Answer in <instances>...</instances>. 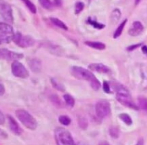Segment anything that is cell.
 <instances>
[{"mask_svg": "<svg viewBox=\"0 0 147 145\" xmlns=\"http://www.w3.org/2000/svg\"><path fill=\"white\" fill-rule=\"evenodd\" d=\"M7 118H8L9 127L11 132L15 135H21L22 133V129L18 123L16 121V120L11 116H8Z\"/></svg>", "mask_w": 147, "mask_h": 145, "instance_id": "obj_13", "label": "cell"}, {"mask_svg": "<svg viewBox=\"0 0 147 145\" xmlns=\"http://www.w3.org/2000/svg\"><path fill=\"white\" fill-rule=\"evenodd\" d=\"M127 22H128V20L127 19H126V20H123V21L119 25V27L116 28V31H115L114 33H113V38H119V36L122 34V32H123V29H124Z\"/></svg>", "mask_w": 147, "mask_h": 145, "instance_id": "obj_18", "label": "cell"}, {"mask_svg": "<svg viewBox=\"0 0 147 145\" xmlns=\"http://www.w3.org/2000/svg\"><path fill=\"white\" fill-rule=\"evenodd\" d=\"M21 1L24 3V5L27 7V9L32 14H36L37 13V8H36L35 5L30 0H21Z\"/></svg>", "mask_w": 147, "mask_h": 145, "instance_id": "obj_23", "label": "cell"}, {"mask_svg": "<svg viewBox=\"0 0 147 145\" xmlns=\"http://www.w3.org/2000/svg\"><path fill=\"white\" fill-rule=\"evenodd\" d=\"M59 122L61 124H63V126H69L71 123V119H70V117L66 115H61L60 116V117L58 118Z\"/></svg>", "mask_w": 147, "mask_h": 145, "instance_id": "obj_26", "label": "cell"}, {"mask_svg": "<svg viewBox=\"0 0 147 145\" xmlns=\"http://www.w3.org/2000/svg\"><path fill=\"white\" fill-rule=\"evenodd\" d=\"M141 1V0H134V2H135V5H138L139 4V2Z\"/></svg>", "mask_w": 147, "mask_h": 145, "instance_id": "obj_38", "label": "cell"}, {"mask_svg": "<svg viewBox=\"0 0 147 145\" xmlns=\"http://www.w3.org/2000/svg\"><path fill=\"white\" fill-rule=\"evenodd\" d=\"M78 125L80 128L86 129L88 127V121L85 118H80L78 119Z\"/></svg>", "mask_w": 147, "mask_h": 145, "instance_id": "obj_30", "label": "cell"}, {"mask_svg": "<svg viewBox=\"0 0 147 145\" xmlns=\"http://www.w3.org/2000/svg\"><path fill=\"white\" fill-rule=\"evenodd\" d=\"M142 46V43H138V44L132 45V46H129V47L126 49V50H127L128 51H132L135 50V49H136L137 48L140 47V46Z\"/></svg>", "mask_w": 147, "mask_h": 145, "instance_id": "obj_32", "label": "cell"}, {"mask_svg": "<svg viewBox=\"0 0 147 145\" xmlns=\"http://www.w3.org/2000/svg\"><path fill=\"white\" fill-rule=\"evenodd\" d=\"M54 4L56 7H61L62 4H63V1L62 0H54Z\"/></svg>", "mask_w": 147, "mask_h": 145, "instance_id": "obj_34", "label": "cell"}, {"mask_svg": "<svg viewBox=\"0 0 147 145\" xmlns=\"http://www.w3.org/2000/svg\"><path fill=\"white\" fill-rule=\"evenodd\" d=\"M144 31V26L142 23L139 21H134L131 26V27L129 30V34L131 36L136 37V36H139L142 34V32Z\"/></svg>", "mask_w": 147, "mask_h": 145, "instance_id": "obj_11", "label": "cell"}, {"mask_svg": "<svg viewBox=\"0 0 147 145\" xmlns=\"http://www.w3.org/2000/svg\"><path fill=\"white\" fill-rule=\"evenodd\" d=\"M88 69L90 71H93V72L102 74H109L111 72L110 68H109L103 64L100 63L90 64L88 65Z\"/></svg>", "mask_w": 147, "mask_h": 145, "instance_id": "obj_12", "label": "cell"}, {"mask_svg": "<svg viewBox=\"0 0 147 145\" xmlns=\"http://www.w3.org/2000/svg\"><path fill=\"white\" fill-rule=\"evenodd\" d=\"M119 118L123 121L124 124H126V125L130 126L131 125L132 123H133V121H132V118H131L130 116L127 114H119Z\"/></svg>", "mask_w": 147, "mask_h": 145, "instance_id": "obj_22", "label": "cell"}, {"mask_svg": "<svg viewBox=\"0 0 147 145\" xmlns=\"http://www.w3.org/2000/svg\"><path fill=\"white\" fill-rule=\"evenodd\" d=\"M70 72L71 75L77 79L88 81L90 82V86L94 90H98L101 86L98 79L92 73L91 71L88 69H86L81 66H74L70 69Z\"/></svg>", "mask_w": 147, "mask_h": 145, "instance_id": "obj_1", "label": "cell"}, {"mask_svg": "<svg viewBox=\"0 0 147 145\" xmlns=\"http://www.w3.org/2000/svg\"><path fill=\"white\" fill-rule=\"evenodd\" d=\"M76 145H85V144H83V142H78L77 143V144H76Z\"/></svg>", "mask_w": 147, "mask_h": 145, "instance_id": "obj_40", "label": "cell"}, {"mask_svg": "<svg viewBox=\"0 0 147 145\" xmlns=\"http://www.w3.org/2000/svg\"><path fill=\"white\" fill-rule=\"evenodd\" d=\"M109 134L113 139H118L119 137V130L116 127H111L109 129Z\"/></svg>", "mask_w": 147, "mask_h": 145, "instance_id": "obj_28", "label": "cell"}, {"mask_svg": "<svg viewBox=\"0 0 147 145\" xmlns=\"http://www.w3.org/2000/svg\"><path fill=\"white\" fill-rule=\"evenodd\" d=\"M29 66H30V68L31 69V70L32 71V72H36V73L40 72L42 69L41 62L37 59H34L30 60V62H29Z\"/></svg>", "mask_w": 147, "mask_h": 145, "instance_id": "obj_14", "label": "cell"}, {"mask_svg": "<svg viewBox=\"0 0 147 145\" xmlns=\"http://www.w3.org/2000/svg\"><path fill=\"white\" fill-rule=\"evenodd\" d=\"M50 101L53 103V105H54L55 106L57 107V108H60V107L63 106L62 101L61 100H60V98H59L58 95H55V94L52 95L51 96H50Z\"/></svg>", "mask_w": 147, "mask_h": 145, "instance_id": "obj_24", "label": "cell"}, {"mask_svg": "<svg viewBox=\"0 0 147 145\" xmlns=\"http://www.w3.org/2000/svg\"><path fill=\"white\" fill-rule=\"evenodd\" d=\"M143 144H144L143 141H142V140H140V141H139V142L137 143V144H136V145H143Z\"/></svg>", "mask_w": 147, "mask_h": 145, "instance_id": "obj_39", "label": "cell"}, {"mask_svg": "<svg viewBox=\"0 0 147 145\" xmlns=\"http://www.w3.org/2000/svg\"><path fill=\"white\" fill-rule=\"evenodd\" d=\"M23 58V54L11 51L7 49H0V59L8 61H18Z\"/></svg>", "mask_w": 147, "mask_h": 145, "instance_id": "obj_10", "label": "cell"}, {"mask_svg": "<svg viewBox=\"0 0 147 145\" xmlns=\"http://www.w3.org/2000/svg\"><path fill=\"white\" fill-rule=\"evenodd\" d=\"M4 92H5V89H4V87L2 84L0 83V96L4 95Z\"/></svg>", "mask_w": 147, "mask_h": 145, "instance_id": "obj_35", "label": "cell"}, {"mask_svg": "<svg viewBox=\"0 0 147 145\" xmlns=\"http://www.w3.org/2000/svg\"><path fill=\"white\" fill-rule=\"evenodd\" d=\"M63 100H64L66 105L67 106L70 107V108H73L75 105V103H76L74 98L73 96H71L70 95H69V94H65L63 95Z\"/></svg>", "mask_w": 147, "mask_h": 145, "instance_id": "obj_20", "label": "cell"}, {"mask_svg": "<svg viewBox=\"0 0 147 145\" xmlns=\"http://www.w3.org/2000/svg\"><path fill=\"white\" fill-rule=\"evenodd\" d=\"M88 1H89V2H90V1H91V0H88Z\"/></svg>", "mask_w": 147, "mask_h": 145, "instance_id": "obj_42", "label": "cell"}, {"mask_svg": "<svg viewBox=\"0 0 147 145\" xmlns=\"http://www.w3.org/2000/svg\"><path fill=\"white\" fill-rule=\"evenodd\" d=\"M11 73L14 77L18 78H22V79H26L29 77L28 70L26 69L25 66L20 63L18 61H14L11 64Z\"/></svg>", "mask_w": 147, "mask_h": 145, "instance_id": "obj_7", "label": "cell"}, {"mask_svg": "<svg viewBox=\"0 0 147 145\" xmlns=\"http://www.w3.org/2000/svg\"><path fill=\"white\" fill-rule=\"evenodd\" d=\"M98 145H110L109 142H101Z\"/></svg>", "mask_w": 147, "mask_h": 145, "instance_id": "obj_37", "label": "cell"}, {"mask_svg": "<svg viewBox=\"0 0 147 145\" xmlns=\"http://www.w3.org/2000/svg\"><path fill=\"white\" fill-rule=\"evenodd\" d=\"M55 139L57 145H76L68 130L58 127L55 130Z\"/></svg>", "mask_w": 147, "mask_h": 145, "instance_id": "obj_4", "label": "cell"}, {"mask_svg": "<svg viewBox=\"0 0 147 145\" xmlns=\"http://www.w3.org/2000/svg\"><path fill=\"white\" fill-rule=\"evenodd\" d=\"M139 102V106L142 110L144 111H147V98L145 97L140 96L138 99Z\"/></svg>", "mask_w": 147, "mask_h": 145, "instance_id": "obj_27", "label": "cell"}, {"mask_svg": "<svg viewBox=\"0 0 147 145\" xmlns=\"http://www.w3.org/2000/svg\"><path fill=\"white\" fill-rule=\"evenodd\" d=\"M121 10L119 9H115L114 10H113L111 14V21L113 24H116L119 22V19L121 18Z\"/></svg>", "mask_w": 147, "mask_h": 145, "instance_id": "obj_17", "label": "cell"}, {"mask_svg": "<svg viewBox=\"0 0 147 145\" xmlns=\"http://www.w3.org/2000/svg\"><path fill=\"white\" fill-rule=\"evenodd\" d=\"M96 112L100 118H105L109 116L111 113L110 103L107 101H100L96 105Z\"/></svg>", "mask_w": 147, "mask_h": 145, "instance_id": "obj_9", "label": "cell"}, {"mask_svg": "<svg viewBox=\"0 0 147 145\" xmlns=\"http://www.w3.org/2000/svg\"><path fill=\"white\" fill-rule=\"evenodd\" d=\"M14 33L13 27L10 24L5 23H0V36L4 43H9L13 40Z\"/></svg>", "mask_w": 147, "mask_h": 145, "instance_id": "obj_6", "label": "cell"}, {"mask_svg": "<svg viewBox=\"0 0 147 145\" xmlns=\"http://www.w3.org/2000/svg\"><path fill=\"white\" fill-rule=\"evenodd\" d=\"M85 7L84 3L82 1H77L75 4V13L76 14H78L81 12Z\"/></svg>", "mask_w": 147, "mask_h": 145, "instance_id": "obj_29", "label": "cell"}, {"mask_svg": "<svg viewBox=\"0 0 147 145\" xmlns=\"http://www.w3.org/2000/svg\"><path fill=\"white\" fill-rule=\"evenodd\" d=\"M4 121H5V117H4V114H2V112L0 111V125L4 124Z\"/></svg>", "mask_w": 147, "mask_h": 145, "instance_id": "obj_33", "label": "cell"}, {"mask_svg": "<svg viewBox=\"0 0 147 145\" xmlns=\"http://www.w3.org/2000/svg\"><path fill=\"white\" fill-rule=\"evenodd\" d=\"M0 14L9 24H11L14 22L12 9L11 6L4 0H0Z\"/></svg>", "mask_w": 147, "mask_h": 145, "instance_id": "obj_8", "label": "cell"}, {"mask_svg": "<svg viewBox=\"0 0 147 145\" xmlns=\"http://www.w3.org/2000/svg\"><path fill=\"white\" fill-rule=\"evenodd\" d=\"M15 115L19 121L24 127L30 130H35L37 127V123L35 118L29 112L24 109H18L16 111Z\"/></svg>", "mask_w": 147, "mask_h": 145, "instance_id": "obj_3", "label": "cell"}, {"mask_svg": "<svg viewBox=\"0 0 147 145\" xmlns=\"http://www.w3.org/2000/svg\"><path fill=\"white\" fill-rule=\"evenodd\" d=\"M115 90L117 92L116 97L118 102L120 103L123 106L128 107V108H131V109H139V107L134 103L130 93L126 88H124L123 87H121L120 85H117Z\"/></svg>", "mask_w": 147, "mask_h": 145, "instance_id": "obj_2", "label": "cell"}, {"mask_svg": "<svg viewBox=\"0 0 147 145\" xmlns=\"http://www.w3.org/2000/svg\"><path fill=\"white\" fill-rule=\"evenodd\" d=\"M50 21L53 23V24L54 25L57 26V27H58L59 28L62 29V30H68V27H67V26L65 24V23H63L62 20H60V19L57 18V17H51V18H50Z\"/></svg>", "mask_w": 147, "mask_h": 145, "instance_id": "obj_16", "label": "cell"}, {"mask_svg": "<svg viewBox=\"0 0 147 145\" xmlns=\"http://www.w3.org/2000/svg\"><path fill=\"white\" fill-rule=\"evenodd\" d=\"M142 50L144 53H145V54L147 55V46H142Z\"/></svg>", "mask_w": 147, "mask_h": 145, "instance_id": "obj_36", "label": "cell"}, {"mask_svg": "<svg viewBox=\"0 0 147 145\" xmlns=\"http://www.w3.org/2000/svg\"><path fill=\"white\" fill-rule=\"evenodd\" d=\"M103 88L105 92H106V93H111V85L109 82L105 81V82H103Z\"/></svg>", "mask_w": 147, "mask_h": 145, "instance_id": "obj_31", "label": "cell"}, {"mask_svg": "<svg viewBox=\"0 0 147 145\" xmlns=\"http://www.w3.org/2000/svg\"><path fill=\"white\" fill-rule=\"evenodd\" d=\"M2 43H3V40H2V39H1V36H0V45H1V44H2Z\"/></svg>", "mask_w": 147, "mask_h": 145, "instance_id": "obj_41", "label": "cell"}, {"mask_svg": "<svg viewBox=\"0 0 147 145\" xmlns=\"http://www.w3.org/2000/svg\"><path fill=\"white\" fill-rule=\"evenodd\" d=\"M13 41L16 45L21 48H28L34 44V40L31 36L22 35L19 32L14 33Z\"/></svg>", "mask_w": 147, "mask_h": 145, "instance_id": "obj_5", "label": "cell"}, {"mask_svg": "<svg viewBox=\"0 0 147 145\" xmlns=\"http://www.w3.org/2000/svg\"><path fill=\"white\" fill-rule=\"evenodd\" d=\"M85 44L88 46V47L92 48V49H97V50H104L106 49V45L103 43L98 41H90V40H88V41L85 42Z\"/></svg>", "mask_w": 147, "mask_h": 145, "instance_id": "obj_15", "label": "cell"}, {"mask_svg": "<svg viewBox=\"0 0 147 145\" xmlns=\"http://www.w3.org/2000/svg\"><path fill=\"white\" fill-rule=\"evenodd\" d=\"M39 3L40 4V5L43 7V8L46 9V10H53V6L54 4H53V2H51L50 0H38Z\"/></svg>", "mask_w": 147, "mask_h": 145, "instance_id": "obj_25", "label": "cell"}, {"mask_svg": "<svg viewBox=\"0 0 147 145\" xmlns=\"http://www.w3.org/2000/svg\"><path fill=\"white\" fill-rule=\"evenodd\" d=\"M87 23L88 24L90 25L93 26V27L96 29H98V30H101V29L104 28L105 25L103 24H101V23H98V22L96 21V20H93L91 17H88V19L87 20Z\"/></svg>", "mask_w": 147, "mask_h": 145, "instance_id": "obj_21", "label": "cell"}, {"mask_svg": "<svg viewBox=\"0 0 147 145\" xmlns=\"http://www.w3.org/2000/svg\"><path fill=\"white\" fill-rule=\"evenodd\" d=\"M50 82H51L52 85H53V87L55 89L57 90L60 91V92H65V88L64 85L60 83V82H58L57 79H55V78H51L50 79Z\"/></svg>", "mask_w": 147, "mask_h": 145, "instance_id": "obj_19", "label": "cell"}]
</instances>
